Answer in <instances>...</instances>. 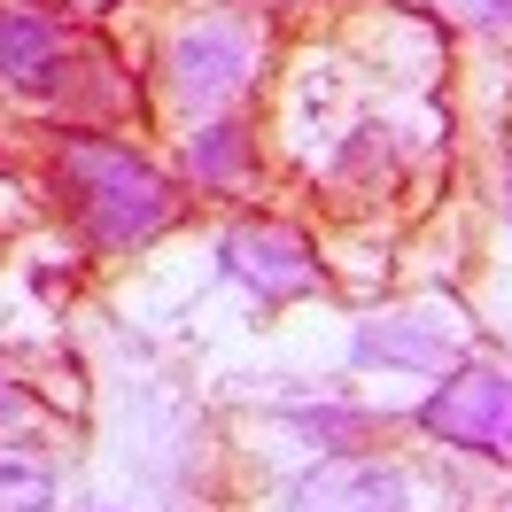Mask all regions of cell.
<instances>
[{
    "label": "cell",
    "mask_w": 512,
    "mask_h": 512,
    "mask_svg": "<svg viewBox=\"0 0 512 512\" xmlns=\"http://www.w3.org/2000/svg\"><path fill=\"white\" fill-rule=\"evenodd\" d=\"M412 427L443 450L512 466V357H489V350L458 357L443 381L412 404Z\"/></svg>",
    "instance_id": "277c9868"
},
{
    "label": "cell",
    "mask_w": 512,
    "mask_h": 512,
    "mask_svg": "<svg viewBox=\"0 0 512 512\" xmlns=\"http://www.w3.org/2000/svg\"><path fill=\"white\" fill-rule=\"evenodd\" d=\"M0 512H63V481L24 435H0Z\"/></svg>",
    "instance_id": "30bf717a"
},
{
    "label": "cell",
    "mask_w": 512,
    "mask_h": 512,
    "mask_svg": "<svg viewBox=\"0 0 512 512\" xmlns=\"http://www.w3.org/2000/svg\"><path fill=\"white\" fill-rule=\"evenodd\" d=\"M78 55V16L63 0H0V86L47 101Z\"/></svg>",
    "instance_id": "52a82bcc"
},
{
    "label": "cell",
    "mask_w": 512,
    "mask_h": 512,
    "mask_svg": "<svg viewBox=\"0 0 512 512\" xmlns=\"http://www.w3.org/2000/svg\"><path fill=\"white\" fill-rule=\"evenodd\" d=\"M450 24H466L481 39H512V0H435Z\"/></svg>",
    "instance_id": "8fae6325"
},
{
    "label": "cell",
    "mask_w": 512,
    "mask_h": 512,
    "mask_svg": "<svg viewBox=\"0 0 512 512\" xmlns=\"http://www.w3.org/2000/svg\"><path fill=\"white\" fill-rule=\"evenodd\" d=\"M280 55V16L256 0H194L163 24L156 47V94L179 125L202 117H233L241 101L272 78Z\"/></svg>",
    "instance_id": "7a4b0ae2"
},
{
    "label": "cell",
    "mask_w": 512,
    "mask_h": 512,
    "mask_svg": "<svg viewBox=\"0 0 512 512\" xmlns=\"http://www.w3.org/2000/svg\"><path fill=\"white\" fill-rule=\"evenodd\" d=\"M47 194L63 210L70 241L94 264L156 249L163 233L194 210L179 171H163L148 148H132L117 132H55L47 140Z\"/></svg>",
    "instance_id": "6da1fadb"
},
{
    "label": "cell",
    "mask_w": 512,
    "mask_h": 512,
    "mask_svg": "<svg viewBox=\"0 0 512 512\" xmlns=\"http://www.w3.org/2000/svg\"><path fill=\"white\" fill-rule=\"evenodd\" d=\"M256 8H272V16H280V8H295V0H256Z\"/></svg>",
    "instance_id": "5bb4252c"
},
{
    "label": "cell",
    "mask_w": 512,
    "mask_h": 512,
    "mask_svg": "<svg viewBox=\"0 0 512 512\" xmlns=\"http://www.w3.org/2000/svg\"><path fill=\"white\" fill-rule=\"evenodd\" d=\"M481 350V319L450 295H412L381 303L350 326V365L357 373H404V381H443L458 357Z\"/></svg>",
    "instance_id": "3957f363"
},
{
    "label": "cell",
    "mask_w": 512,
    "mask_h": 512,
    "mask_svg": "<svg viewBox=\"0 0 512 512\" xmlns=\"http://www.w3.org/2000/svg\"><path fill=\"white\" fill-rule=\"evenodd\" d=\"M280 427H288L303 450L334 458V450H365V435H373L381 419H373V404H350V396H319V404H280Z\"/></svg>",
    "instance_id": "9c48e42d"
},
{
    "label": "cell",
    "mask_w": 512,
    "mask_h": 512,
    "mask_svg": "<svg viewBox=\"0 0 512 512\" xmlns=\"http://www.w3.org/2000/svg\"><path fill=\"white\" fill-rule=\"evenodd\" d=\"M505 225H512V148H505Z\"/></svg>",
    "instance_id": "4fadbf2b"
},
{
    "label": "cell",
    "mask_w": 512,
    "mask_h": 512,
    "mask_svg": "<svg viewBox=\"0 0 512 512\" xmlns=\"http://www.w3.org/2000/svg\"><path fill=\"white\" fill-rule=\"evenodd\" d=\"M272 512H419V489L396 458L334 450V458H311V466L280 489Z\"/></svg>",
    "instance_id": "8992f818"
},
{
    "label": "cell",
    "mask_w": 512,
    "mask_h": 512,
    "mask_svg": "<svg viewBox=\"0 0 512 512\" xmlns=\"http://www.w3.org/2000/svg\"><path fill=\"white\" fill-rule=\"evenodd\" d=\"M0 171H8V156H0Z\"/></svg>",
    "instance_id": "9a60e30c"
},
{
    "label": "cell",
    "mask_w": 512,
    "mask_h": 512,
    "mask_svg": "<svg viewBox=\"0 0 512 512\" xmlns=\"http://www.w3.org/2000/svg\"><path fill=\"white\" fill-rule=\"evenodd\" d=\"M179 187L187 194H218V202H241V194L264 187V156H256V125L233 109V117H202V125L179 132Z\"/></svg>",
    "instance_id": "ba28073f"
},
{
    "label": "cell",
    "mask_w": 512,
    "mask_h": 512,
    "mask_svg": "<svg viewBox=\"0 0 512 512\" xmlns=\"http://www.w3.org/2000/svg\"><path fill=\"white\" fill-rule=\"evenodd\" d=\"M218 272L264 311H288L303 295L326 288V256L295 218H233L218 233Z\"/></svg>",
    "instance_id": "5b68a950"
},
{
    "label": "cell",
    "mask_w": 512,
    "mask_h": 512,
    "mask_svg": "<svg viewBox=\"0 0 512 512\" xmlns=\"http://www.w3.org/2000/svg\"><path fill=\"white\" fill-rule=\"evenodd\" d=\"M32 419H39V396H32V381H24V373H16L8 357H0V435H24Z\"/></svg>",
    "instance_id": "7c38bea8"
}]
</instances>
